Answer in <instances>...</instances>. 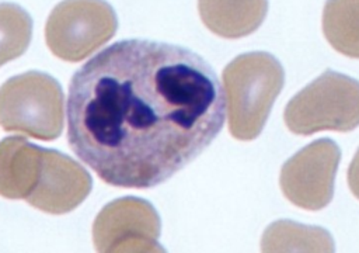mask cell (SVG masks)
Here are the masks:
<instances>
[{
  "label": "cell",
  "mask_w": 359,
  "mask_h": 253,
  "mask_svg": "<svg viewBox=\"0 0 359 253\" xmlns=\"http://www.w3.org/2000/svg\"><path fill=\"white\" fill-rule=\"evenodd\" d=\"M224 117L223 87L201 55L180 45L123 39L73 74L67 141L107 184L150 188L195 160Z\"/></svg>",
  "instance_id": "cell-1"
},
{
  "label": "cell",
  "mask_w": 359,
  "mask_h": 253,
  "mask_svg": "<svg viewBox=\"0 0 359 253\" xmlns=\"http://www.w3.org/2000/svg\"><path fill=\"white\" fill-rule=\"evenodd\" d=\"M285 72L266 52H248L234 58L223 70L230 134L240 141L257 138L280 93Z\"/></svg>",
  "instance_id": "cell-2"
},
{
  "label": "cell",
  "mask_w": 359,
  "mask_h": 253,
  "mask_svg": "<svg viewBox=\"0 0 359 253\" xmlns=\"http://www.w3.org/2000/svg\"><path fill=\"white\" fill-rule=\"evenodd\" d=\"M63 103L62 87L52 76L35 70L14 76L0 87V126L52 141L63 129Z\"/></svg>",
  "instance_id": "cell-3"
},
{
  "label": "cell",
  "mask_w": 359,
  "mask_h": 253,
  "mask_svg": "<svg viewBox=\"0 0 359 253\" xmlns=\"http://www.w3.org/2000/svg\"><path fill=\"white\" fill-rule=\"evenodd\" d=\"M283 118L286 126L299 135L352 131L359 125V82L325 70L287 103Z\"/></svg>",
  "instance_id": "cell-4"
},
{
  "label": "cell",
  "mask_w": 359,
  "mask_h": 253,
  "mask_svg": "<svg viewBox=\"0 0 359 253\" xmlns=\"http://www.w3.org/2000/svg\"><path fill=\"white\" fill-rule=\"evenodd\" d=\"M116 28V14L107 1L63 0L48 17L45 39L55 56L79 62L108 42Z\"/></svg>",
  "instance_id": "cell-5"
},
{
  "label": "cell",
  "mask_w": 359,
  "mask_h": 253,
  "mask_svg": "<svg viewBox=\"0 0 359 253\" xmlns=\"http://www.w3.org/2000/svg\"><path fill=\"white\" fill-rule=\"evenodd\" d=\"M339 159V148L332 139L321 138L309 143L282 166L279 184L283 195L303 209L327 207L334 195Z\"/></svg>",
  "instance_id": "cell-6"
},
{
  "label": "cell",
  "mask_w": 359,
  "mask_h": 253,
  "mask_svg": "<svg viewBox=\"0 0 359 253\" xmlns=\"http://www.w3.org/2000/svg\"><path fill=\"white\" fill-rule=\"evenodd\" d=\"M158 236V214L150 202L136 197L107 204L93 225V240L100 252H163Z\"/></svg>",
  "instance_id": "cell-7"
},
{
  "label": "cell",
  "mask_w": 359,
  "mask_h": 253,
  "mask_svg": "<svg viewBox=\"0 0 359 253\" xmlns=\"http://www.w3.org/2000/svg\"><path fill=\"white\" fill-rule=\"evenodd\" d=\"M91 176L70 156L43 149L39 180L27 202L48 214H66L74 209L91 190Z\"/></svg>",
  "instance_id": "cell-8"
},
{
  "label": "cell",
  "mask_w": 359,
  "mask_h": 253,
  "mask_svg": "<svg viewBox=\"0 0 359 253\" xmlns=\"http://www.w3.org/2000/svg\"><path fill=\"white\" fill-rule=\"evenodd\" d=\"M43 162V148L22 136L0 142V195L10 200L27 198L35 188Z\"/></svg>",
  "instance_id": "cell-9"
},
{
  "label": "cell",
  "mask_w": 359,
  "mask_h": 253,
  "mask_svg": "<svg viewBox=\"0 0 359 253\" xmlns=\"http://www.w3.org/2000/svg\"><path fill=\"white\" fill-rule=\"evenodd\" d=\"M198 10L208 30L222 38L236 39L259 28L268 0H198Z\"/></svg>",
  "instance_id": "cell-10"
},
{
  "label": "cell",
  "mask_w": 359,
  "mask_h": 253,
  "mask_svg": "<svg viewBox=\"0 0 359 253\" xmlns=\"http://www.w3.org/2000/svg\"><path fill=\"white\" fill-rule=\"evenodd\" d=\"M261 249L264 252H332L334 240L323 228L278 221L264 232Z\"/></svg>",
  "instance_id": "cell-11"
},
{
  "label": "cell",
  "mask_w": 359,
  "mask_h": 253,
  "mask_svg": "<svg viewBox=\"0 0 359 253\" xmlns=\"http://www.w3.org/2000/svg\"><path fill=\"white\" fill-rule=\"evenodd\" d=\"M323 32L335 51L359 59V0H327Z\"/></svg>",
  "instance_id": "cell-12"
},
{
  "label": "cell",
  "mask_w": 359,
  "mask_h": 253,
  "mask_svg": "<svg viewBox=\"0 0 359 253\" xmlns=\"http://www.w3.org/2000/svg\"><path fill=\"white\" fill-rule=\"evenodd\" d=\"M31 34L29 14L14 3H0V66L27 51Z\"/></svg>",
  "instance_id": "cell-13"
},
{
  "label": "cell",
  "mask_w": 359,
  "mask_h": 253,
  "mask_svg": "<svg viewBox=\"0 0 359 253\" xmlns=\"http://www.w3.org/2000/svg\"><path fill=\"white\" fill-rule=\"evenodd\" d=\"M348 184L352 194L359 198V149L353 156L348 169Z\"/></svg>",
  "instance_id": "cell-14"
}]
</instances>
